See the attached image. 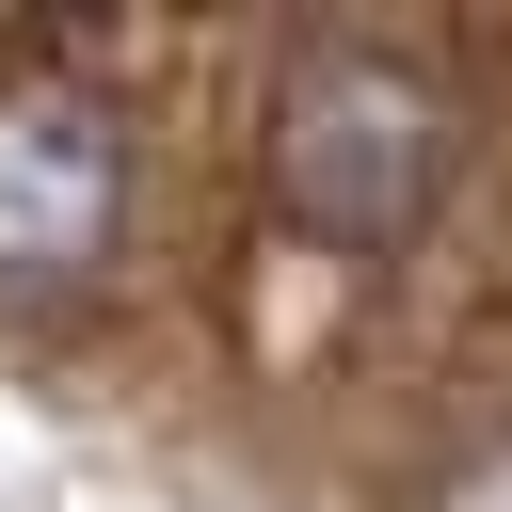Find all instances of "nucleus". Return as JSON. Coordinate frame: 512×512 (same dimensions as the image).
Here are the masks:
<instances>
[{"instance_id":"3","label":"nucleus","mask_w":512,"mask_h":512,"mask_svg":"<svg viewBox=\"0 0 512 512\" xmlns=\"http://www.w3.org/2000/svg\"><path fill=\"white\" fill-rule=\"evenodd\" d=\"M432 512H512V432H496V448H464V464L432 480Z\"/></svg>"},{"instance_id":"1","label":"nucleus","mask_w":512,"mask_h":512,"mask_svg":"<svg viewBox=\"0 0 512 512\" xmlns=\"http://www.w3.org/2000/svg\"><path fill=\"white\" fill-rule=\"evenodd\" d=\"M256 128H272V144H256V160H272V224H288L304 256H400V240L448 208V176H464L448 80H432L416 48H384V32H288Z\"/></svg>"},{"instance_id":"2","label":"nucleus","mask_w":512,"mask_h":512,"mask_svg":"<svg viewBox=\"0 0 512 512\" xmlns=\"http://www.w3.org/2000/svg\"><path fill=\"white\" fill-rule=\"evenodd\" d=\"M144 128L96 48H0V304H80L128 256Z\"/></svg>"}]
</instances>
